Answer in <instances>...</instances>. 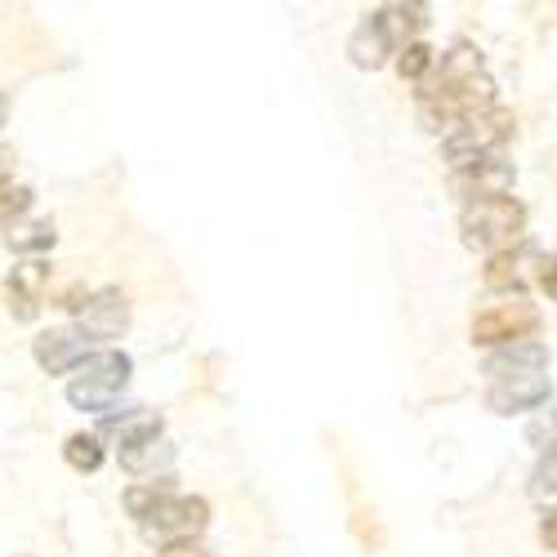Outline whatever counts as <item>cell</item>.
Wrapping results in <instances>:
<instances>
[{
    "label": "cell",
    "mask_w": 557,
    "mask_h": 557,
    "mask_svg": "<svg viewBox=\"0 0 557 557\" xmlns=\"http://www.w3.org/2000/svg\"><path fill=\"white\" fill-rule=\"evenodd\" d=\"M535 282L548 290V299H557V255H544L540 272H535Z\"/></svg>",
    "instance_id": "cell-26"
},
{
    "label": "cell",
    "mask_w": 557,
    "mask_h": 557,
    "mask_svg": "<svg viewBox=\"0 0 557 557\" xmlns=\"http://www.w3.org/2000/svg\"><path fill=\"white\" fill-rule=\"evenodd\" d=\"M103 433L116 437L121 450H129V446H144V442H161L165 420L148 406H121V414H103Z\"/></svg>",
    "instance_id": "cell-13"
},
{
    "label": "cell",
    "mask_w": 557,
    "mask_h": 557,
    "mask_svg": "<svg viewBox=\"0 0 557 557\" xmlns=\"http://www.w3.org/2000/svg\"><path fill=\"white\" fill-rule=\"evenodd\" d=\"M540 331V308L527 304V299H508V304H491L473 317V344L478 348H508V344H522V339H535Z\"/></svg>",
    "instance_id": "cell-4"
},
{
    "label": "cell",
    "mask_w": 557,
    "mask_h": 557,
    "mask_svg": "<svg viewBox=\"0 0 557 557\" xmlns=\"http://www.w3.org/2000/svg\"><path fill=\"white\" fill-rule=\"evenodd\" d=\"M32 188L27 183H5L0 188V232H10V227H18L23 223V214L32 210Z\"/></svg>",
    "instance_id": "cell-20"
},
{
    "label": "cell",
    "mask_w": 557,
    "mask_h": 557,
    "mask_svg": "<svg viewBox=\"0 0 557 557\" xmlns=\"http://www.w3.org/2000/svg\"><path fill=\"white\" fill-rule=\"evenodd\" d=\"M397 50H401V40H397V27H393V14L388 10H370L352 27V36H348V59L361 72H380Z\"/></svg>",
    "instance_id": "cell-7"
},
{
    "label": "cell",
    "mask_w": 557,
    "mask_h": 557,
    "mask_svg": "<svg viewBox=\"0 0 557 557\" xmlns=\"http://www.w3.org/2000/svg\"><path fill=\"white\" fill-rule=\"evenodd\" d=\"M95 352L85 344V335L76 326H50L32 339V357L45 375H67V370H81V361Z\"/></svg>",
    "instance_id": "cell-10"
},
{
    "label": "cell",
    "mask_w": 557,
    "mask_h": 557,
    "mask_svg": "<svg viewBox=\"0 0 557 557\" xmlns=\"http://www.w3.org/2000/svg\"><path fill=\"white\" fill-rule=\"evenodd\" d=\"M527 437H531L535 446H553V442H557V406L535 414V420L527 424Z\"/></svg>",
    "instance_id": "cell-23"
},
{
    "label": "cell",
    "mask_w": 557,
    "mask_h": 557,
    "mask_svg": "<svg viewBox=\"0 0 557 557\" xmlns=\"http://www.w3.org/2000/svg\"><path fill=\"white\" fill-rule=\"evenodd\" d=\"M5 116H10V99L0 95V129H5Z\"/></svg>",
    "instance_id": "cell-29"
},
{
    "label": "cell",
    "mask_w": 557,
    "mask_h": 557,
    "mask_svg": "<svg viewBox=\"0 0 557 557\" xmlns=\"http://www.w3.org/2000/svg\"><path fill=\"white\" fill-rule=\"evenodd\" d=\"M5 304H10L14 321H36V317H40V299H32V295H23V290H14V286H5Z\"/></svg>",
    "instance_id": "cell-24"
},
{
    "label": "cell",
    "mask_w": 557,
    "mask_h": 557,
    "mask_svg": "<svg viewBox=\"0 0 557 557\" xmlns=\"http://www.w3.org/2000/svg\"><path fill=\"white\" fill-rule=\"evenodd\" d=\"M63 459L76 473H99L103 469V437L99 433H72L63 442Z\"/></svg>",
    "instance_id": "cell-18"
},
{
    "label": "cell",
    "mask_w": 557,
    "mask_h": 557,
    "mask_svg": "<svg viewBox=\"0 0 557 557\" xmlns=\"http://www.w3.org/2000/svg\"><path fill=\"white\" fill-rule=\"evenodd\" d=\"M10 174H14V152H10V148H0V188L10 183Z\"/></svg>",
    "instance_id": "cell-28"
},
{
    "label": "cell",
    "mask_w": 557,
    "mask_h": 557,
    "mask_svg": "<svg viewBox=\"0 0 557 557\" xmlns=\"http://www.w3.org/2000/svg\"><path fill=\"white\" fill-rule=\"evenodd\" d=\"M165 495H174V482H170V478L138 482V486H129V491H125V513H129L134 522H144V518L152 513V508H157Z\"/></svg>",
    "instance_id": "cell-19"
},
{
    "label": "cell",
    "mask_w": 557,
    "mask_h": 557,
    "mask_svg": "<svg viewBox=\"0 0 557 557\" xmlns=\"http://www.w3.org/2000/svg\"><path fill=\"white\" fill-rule=\"evenodd\" d=\"M513 112L508 108H491V112H482V116H473V121H463V125H455L450 134H442V157H446V165H450V174L455 170H469V165H482V161H491V157H499V148L513 138Z\"/></svg>",
    "instance_id": "cell-3"
},
{
    "label": "cell",
    "mask_w": 557,
    "mask_h": 557,
    "mask_svg": "<svg viewBox=\"0 0 557 557\" xmlns=\"http://www.w3.org/2000/svg\"><path fill=\"white\" fill-rule=\"evenodd\" d=\"M157 557H210L201 540H174V544H161Z\"/></svg>",
    "instance_id": "cell-25"
},
{
    "label": "cell",
    "mask_w": 557,
    "mask_h": 557,
    "mask_svg": "<svg viewBox=\"0 0 557 557\" xmlns=\"http://www.w3.org/2000/svg\"><path fill=\"white\" fill-rule=\"evenodd\" d=\"M540 263H544V255L522 242V246L504 250V255H491L486 268H482V282H486V290H495V295H518V299H522V290L535 282V268H540Z\"/></svg>",
    "instance_id": "cell-8"
},
{
    "label": "cell",
    "mask_w": 557,
    "mask_h": 557,
    "mask_svg": "<svg viewBox=\"0 0 557 557\" xmlns=\"http://www.w3.org/2000/svg\"><path fill=\"white\" fill-rule=\"evenodd\" d=\"M513 165H508L504 157H491L482 165H469V170H455L450 174V193L463 197V206L473 201H495V197H508L513 193Z\"/></svg>",
    "instance_id": "cell-9"
},
{
    "label": "cell",
    "mask_w": 557,
    "mask_h": 557,
    "mask_svg": "<svg viewBox=\"0 0 557 557\" xmlns=\"http://www.w3.org/2000/svg\"><path fill=\"white\" fill-rule=\"evenodd\" d=\"M540 540H544L548 548H557V508H553V513L540 522Z\"/></svg>",
    "instance_id": "cell-27"
},
{
    "label": "cell",
    "mask_w": 557,
    "mask_h": 557,
    "mask_svg": "<svg viewBox=\"0 0 557 557\" xmlns=\"http://www.w3.org/2000/svg\"><path fill=\"white\" fill-rule=\"evenodd\" d=\"M45 295H50V304H54V308H63V312H81V308H85V299H89V290H85L81 282H63V286H54V282H50V290H45Z\"/></svg>",
    "instance_id": "cell-22"
},
{
    "label": "cell",
    "mask_w": 557,
    "mask_h": 557,
    "mask_svg": "<svg viewBox=\"0 0 557 557\" xmlns=\"http://www.w3.org/2000/svg\"><path fill=\"white\" fill-rule=\"evenodd\" d=\"M10 250L14 255H45V250H54V242H59V232H54V223L50 219H36V223H18V227H10Z\"/></svg>",
    "instance_id": "cell-16"
},
{
    "label": "cell",
    "mask_w": 557,
    "mask_h": 557,
    "mask_svg": "<svg viewBox=\"0 0 557 557\" xmlns=\"http://www.w3.org/2000/svg\"><path fill=\"white\" fill-rule=\"evenodd\" d=\"M495 108V81L482 67V54L469 40L450 45V50L433 63L429 81L420 85V121L433 134H450L455 125L473 121Z\"/></svg>",
    "instance_id": "cell-1"
},
{
    "label": "cell",
    "mask_w": 557,
    "mask_h": 557,
    "mask_svg": "<svg viewBox=\"0 0 557 557\" xmlns=\"http://www.w3.org/2000/svg\"><path fill=\"white\" fill-rule=\"evenodd\" d=\"M531 495H557V442L544 446V455L531 469Z\"/></svg>",
    "instance_id": "cell-21"
},
{
    "label": "cell",
    "mask_w": 557,
    "mask_h": 557,
    "mask_svg": "<svg viewBox=\"0 0 557 557\" xmlns=\"http://www.w3.org/2000/svg\"><path fill=\"white\" fill-rule=\"evenodd\" d=\"M459 237H463V246L482 250L486 259L513 250L527 237V206L518 197H495V201L463 206L459 210Z\"/></svg>",
    "instance_id": "cell-2"
},
{
    "label": "cell",
    "mask_w": 557,
    "mask_h": 557,
    "mask_svg": "<svg viewBox=\"0 0 557 557\" xmlns=\"http://www.w3.org/2000/svg\"><path fill=\"white\" fill-rule=\"evenodd\" d=\"M76 331L85 335V344H112L129 331V299L116 286L89 290L85 308L76 312Z\"/></svg>",
    "instance_id": "cell-6"
},
{
    "label": "cell",
    "mask_w": 557,
    "mask_h": 557,
    "mask_svg": "<svg viewBox=\"0 0 557 557\" xmlns=\"http://www.w3.org/2000/svg\"><path fill=\"white\" fill-rule=\"evenodd\" d=\"M548 393H553L548 370H540V375H518V380H495V384H486V406H491L495 414H522V410L544 406Z\"/></svg>",
    "instance_id": "cell-11"
},
{
    "label": "cell",
    "mask_w": 557,
    "mask_h": 557,
    "mask_svg": "<svg viewBox=\"0 0 557 557\" xmlns=\"http://www.w3.org/2000/svg\"><path fill=\"white\" fill-rule=\"evenodd\" d=\"M170 463H174V446H165V442H144V446L121 450V469H129L138 478L152 473V482H157V469H170Z\"/></svg>",
    "instance_id": "cell-15"
},
{
    "label": "cell",
    "mask_w": 557,
    "mask_h": 557,
    "mask_svg": "<svg viewBox=\"0 0 557 557\" xmlns=\"http://www.w3.org/2000/svg\"><path fill=\"white\" fill-rule=\"evenodd\" d=\"M433 63H437V50L429 40H410V45H401V50H397V76L410 81V85H424Z\"/></svg>",
    "instance_id": "cell-17"
},
{
    "label": "cell",
    "mask_w": 557,
    "mask_h": 557,
    "mask_svg": "<svg viewBox=\"0 0 557 557\" xmlns=\"http://www.w3.org/2000/svg\"><path fill=\"white\" fill-rule=\"evenodd\" d=\"M210 527V504L201 495H165L152 513L138 522L144 540H161V544H174V540H201V531Z\"/></svg>",
    "instance_id": "cell-5"
},
{
    "label": "cell",
    "mask_w": 557,
    "mask_h": 557,
    "mask_svg": "<svg viewBox=\"0 0 557 557\" xmlns=\"http://www.w3.org/2000/svg\"><path fill=\"white\" fill-rule=\"evenodd\" d=\"M129 375H134V361L121 352V348H95L85 361H81V384H95L103 393H125L129 388Z\"/></svg>",
    "instance_id": "cell-14"
},
{
    "label": "cell",
    "mask_w": 557,
    "mask_h": 557,
    "mask_svg": "<svg viewBox=\"0 0 557 557\" xmlns=\"http://www.w3.org/2000/svg\"><path fill=\"white\" fill-rule=\"evenodd\" d=\"M540 370H548V348L540 339H522V344H508V348H495L482 366L486 384L495 380H518V375H540Z\"/></svg>",
    "instance_id": "cell-12"
}]
</instances>
